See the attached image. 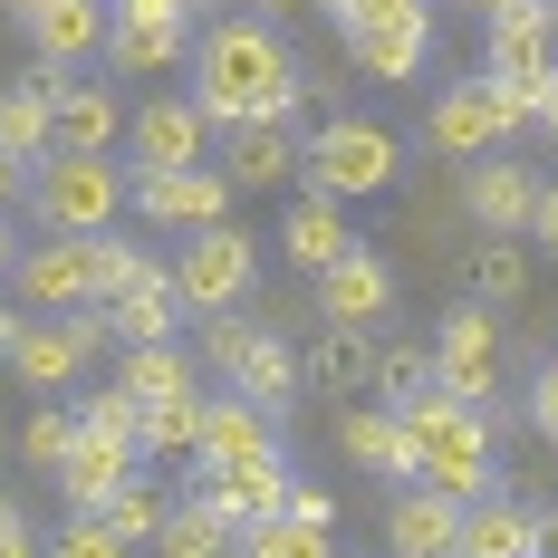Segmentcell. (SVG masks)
Wrapping results in <instances>:
<instances>
[{
	"label": "cell",
	"mask_w": 558,
	"mask_h": 558,
	"mask_svg": "<svg viewBox=\"0 0 558 558\" xmlns=\"http://www.w3.org/2000/svg\"><path fill=\"white\" fill-rule=\"evenodd\" d=\"M424 58H434V10H414V20H376V29H347V68L376 77V87L424 77Z\"/></svg>",
	"instance_id": "cell-16"
},
{
	"label": "cell",
	"mask_w": 558,
	"mask_h": 558,
	"mask_svg": "<svg viewBox=\"0 0 558 558\" xmlns=\"http://www.w3.org/2000/svg\"><path fill=\"white\" fill-rule=\"evenodd\" d=\"M462 558H539V510L492 492V501L462 510Z\"/></svg>",
	"instance_id": "cell-25"
},
{
	"label": "cell",
	"mask_w": 558,
	"mask_h": 558,
	"mask_svg": "<svg viewBox=\"0 0 558 558\" xmlns=\"http://www.w3.org/2000/svg\"><path fill=\"white\" fill-rule=\"evenodd\" d=\"M231 558H337V549H328V530H318V520L270 510V520H251V530L231 539Z\"/></svg>",
	"instance_id": "cell-33"
},
{
	"label": "cell",
	"mask_w": 558,
	"mask_h": 558,
	"mask_svg": "<svg viewBox=\"0 0 558 558\" xmlns=\"http://www.w3.org/2000/svg\"><path fill=\"white\" fill-rule=\"evenodd\" d=\"M386 308H395V270L366 251V241H356L337 270H318V318H328V328H376Z\"/></svg>",
	"instance_id": "cell-17"
},
{
	"label": "cell",
	"mask_w": 558,
	"mask_h": 558,
	"mask_svg": "<svg viewBox=\"0 0 558 558\" xmlns=\"http://www.w3.org/2000/svg\"><path fill=\"white\" fill-rule=\"evenodd\" d=\"M510 135H530V116L510 107L492 77H452L444 97H434V145L462 155V165H472V155H492V145H510Z\"/></svg>",
	"instance_id": "cell-8"
},
{
	"label": "cell",
	"mask_w": 558,
	"mask_h": 558,
	"mask_svg": "<svg viewBox=\"0 0 558 558\" xmlns=\"http://www.w3.org/2000/svg\"><path fill=\"white\" fill-rule=\"evenodd\" d=\"M231 395H251L260 414H289V404H299V356H289V337H279V328L251 337V356L231 366Z\"/></svg>",
	"instance_id": "cell-29"
},
{
	"label": "cell",
	"mask_w": 558,
	"mask_h": 558,
	"mask_svg": "<svg viewBox=\"0 0 558 558\" xmlns=\"http://www.w3.org/2000/svg\"><path fill=\"white\" fill-rule=\"evenodd\" d=\"M165 510H173V501L145 482V472H135V482H116V492H107V510H97V520H107L116 539L135 549V539H155V530H165Z\"/></svg>",
	"instance_id": "cell-35"
},
{
	"label": "cell",
	"mask_w": 558,
	"mask_h": 558,
	"mask_svg": "<svg viewBox=\"0 0 558 558\" xmlns=\"http://www.w3.org/2000/svg\"><path fill=\"white\" fill-rule=\"evenodd\" d=\"M173 289H183L193 318H213V308H251V289H260V251H251V231L203 222L183 251H173Z\"/></svg>",
	"instance_id": "cell-5"
},
{
	"label": "cell",
	"mask_w": 558,
	"mask_h": 558,
	"mask_svg": "<svg viewBox=\"0 0 558 558\" xmlns=\"http://www.w3.org/2000/svg\"><path fill=\"white\" fill-rule=\"evenodd\" d=\"M10 520H20V510H10V501H0V530H10Z\"/></svg>",
	"instance_id": "cell-54"
},
{
	"label": "cell",
	"mask_w": 558,
	"mask_h": 558,
	"mask_svg": "<svg viewBox=\"0 0 558 558\" xmlns=\"http://www.w3.org/2000/svg\"><path fill=\"white\" fill-rule=\"evenodd\" d=\"M299 386H318V395L376 386V328H328L308 356H299Z\"/></svg>",
	"instance_id": "cell-27"
},
{
	"label": "cell",
	"mask_w": 558,
	"mask_h": 558,
	"mask_svg": "<svg viewBox=\"0 0 558 558\" xmlns=\"http://www.w3.org/2000/svg\"><path fill=\"white\" fill-rule=\"evenodd\" d=\"M193 107L213 125H289L308 107V87L289 68V39L270 20H213L193 39Z\"/></svg>",
	"instance_id": "cell-1"
},
{
	"label": "cell",
	"mask_w": 558,
	"mask_h": 558,
	"mask_svg": "<svg viewBox=\"0 0 558 558\" xmlns=\"http://www.w3.org/2000/svg\"><path fill=\"white\" fill-rule=\"evenodd\" d=\"M125 145V107L107 77H58V155H116Z\"/></svg>",
	"instance_id": "cell-18"
},
{
	"label": "cell",
	"mask_w": 558,
	"mask_h": 558,
	"mask_svg": "<svg viewBox=\"0 0 558 558\" xmlns=\"http://www.w3.org/2000/svg\"><path fill=\"white\" fill-rule=\"evenodd\" d=\"M193 501H213L231 520V530H251V520H270V510H289V462H241V472H193Z\"/></svg>",
	"instance_id": "cell-19"
},
{
	"label": "cell",
	"mask_w": 558,
	"mask_h": 558,
	"mask_svg": "<svg viewBox=\"0 0 558 558\" xmlns=\"http://www.w3.org/2000/svg\"><path fill=\"white\" fill-rule=\"evenodd\" d=\"M20 337H29V308H0V366L20 356Z\"/></svg>",
	"instance_id": "cell-46"
},
{
	"label": "cell",
	"mask_w": 558,
	"mask_h": 558,
	"mask_svg": "<svg viewBox=\"0 0 558 558\" xmlns=\"http://www.w3.org/2000/svg\"><path fill=\"white\" fill-rule=\"evenodd\" d=\"M395 173H404V145L386 125H366V116H328L299 145V183L328 193V203H376V193H395Z\"/></svg>",
	"instance_id": "cell-3"
},
{
	"label": "cell",
	"mask_w": 558,
	"mask_h": 558,
	"mask_svg": "<svg viewBox=\"0 0 558 558\" xmlns=\"http://www.w3.org/2000/svg\"><path fill=\"white\" fill-rule=\"evenodd\" d=\"M203 404L213 395H165V404H145V434H135V452L145 462H193V444H203Z\"/></svg>",
	"instance_id": "cell-31"
},
{
	"label": "cell",
	"mask_w": 558,
	"mask_h": 558,
	"mask_svg": "<svg viewBox=\"0 0 558 558\" xmlns=\"http://www.w3.org/2000/svg\"><path fill=\"white\" fill-rule=\"evenodd\" d=\"M97 299V270H87V231H49L29 260H20V308H39V318H68V308H87Z\"/></svg>",
	"instance_id": "cell-11"
},
{
	"label": "cell",
	"mask_w": 558,
	"mask_h": 558,
	"mask_svg": "<svg viewBox=\"0 0 558 558\" xmlns=\"http://www.w3.org/2000/svg\"><path fill=\"white\" fill-rule=\"evenodd\" d=\"M116 386L135 395V404H165V395H193V356L183 347H125V366H116Z\"/></svg>",
	"instance_id": "cell-32"
},
{
	"label": "cell",
	"mask_w": 558,
	"mask_h": 558,
	"mask_svg": "<svg viewBox=\"0 0 558 558\" xmlns=\"http://www.w3.org/2000/svg\"><path fill=\"white\" fill-rule=\"evenodd\" d=\"M530 241L558 251V183H539V203H530Z\"/></svg>",
	"instance_id": "cell-45"
},
{
	"label": "cell",
	"mask_w": 558,
	"mask_h": 558,
	"mask_svg": "<svg viewBox=\"0 0 558 558\" xmlns=\"http://www.w3.org/2000/svg\"><path fill=\"white\" fill-rule=\"evenodd\" d=\"M404 444H414V482H434L452 501H492V472H501V452H492V404L434 386L424 404H404Z\"/></svg>",
	"instance_id": "cell-2"
},
{
	"label": "cell",
	"mask_w": 558,
	"mask_h": 558,
	"mask_svg": "<svg viewBox=\"0 0 558 558\" xmlns=\"http://www.w3.org/2000/svg\"><path fill=\"white\" fill-rule=\"evenodd\" d=\"M462 510L472 501H452L434 482H404L395 510H386V549L395 558H462Z\"/></svg>",
	"instance_id": "cell-13"
},
{
	"label": "cell",
	"mask_w": 558,
	"mask_h": 558,
	"mask_svg": "<svg viewBox=\"0 0 558 558\" xmlns=\"http://www.w3.org/2000/svg\"><path fill=\"white\" fill-rule=\"evenodd\" d=\"M462 289L492 299V308H520V299H530V241H520V231H482V241L462 251Z\"/></svg>",
	"instance_id": "cell-26"
},
{
	"label": "cell",
	"mask_w": 558,
	"mask_h": 558,
	"mask_svg": "<svg viewBox=\"0 0 558 558\" xmlns=\"http://www.w3.org/2000/svg\"><path fill=\"white\" fill-rule=\"evenodd\" d=\"M530 203H539V173L520 165V155H472L462 165V213L482 231H520L530 241Z\"/></svg>",
	"instance_id": "cell-14"
},
{
	"label": "cell",
	"mask_w": 558,
	"mask_h": 558,
	"mask_svg": "<svg viewBox=\"0 0 558 558\" xmlns=\"http://www.w3.org/2000/svg\"><path fill=\"white\" fill-rule=\"evenodd\" d=\"M29 203H39L49 231H107L125 213V165L116 155H39Z\"/></svg>",
	"instance_id": "cell-4"
},
{
	"label": "cell",
	"mask_w": 558,
	"mask_h": 558,
	"mask_svg": "<svg viewBox=\"0 0 558 558\" xmlns=\"http://www.w3.org/2000/svg\"><path fill=\"white\" fill-rule=\"evenodd\" d=\"M231 539H241V530H231L222 510L183 492V501L165 510V530H155V558H231Z\"/></svg>",
	"instance_id": "cell-30"
},
{
	"label": "cell",
	"mask_w": 558,
	"mask_h": 558,
	"mask_svg": "<svg viewBox=\"0 0 558 558\" xmlns=\"http://www.w3.org/2000/svg\"><path fill=\"white\" fill-rule=\"evenodd\" d=\"M183 318H193V308H183V289H173V260L107 299V328L125 337V347H173V328H183Z\"/></svg>",
	"instance_id": "cell-20"
},
{
	"label": "cell",
	"mask_w": 558,
	"mask_h": 558,
	"mask_svg": "<svg viewBox=\"0 0 558 558\" xmlns=\"http://www.w3.org/2000/svg\"><path fill=\"white\" fill-rule=\"evenodd\" d=\"M49 558H125V539H116L97 510H68V530L49 539Z\"/></svg>",
	"instance_id": "cell-40"
},
{
	"label": "cell",
	"mask_w": 558,
	"mask_h": 558,
	"mask_svg": "<svg viewBox=\"0 0 558 558\" xmlns=\"http://www.w3.org/2000/svg\"><path fill=\"white\" fill-rule=\"evenodd\" d=\"M145 472V452L116 444V434H77V452L58 462V492H68V510H107L116 482H135Z\"/></svg>",
	"instance_id": "cell-24"
},
{
	"label": "cell",
	"mask_w": 558,
	"mask_h": 558,
	"mask_svg": "<svg viewBox=\"0 0 558 558\" xmlns=\"http://www.w3.org/2000/svg\"><path fill=\"white\" fill-rule=\"evenodd\" d=\"M231 183L222 165H183V173H125V203L145 213V222H183V231H203V222H231Z\"/></svg>",
	"instance_id": "cell-9"
},
{
	"label": "cell",
	"mask_w": 558,
	"mask_h": 558,
	"mask_svg": "<svg viewBox=\"0 0 558 558\" xmlns=\"http://www.w3.org/2000/svg\"><path fill=\"white\" fill-rule=\"evenodd\" d=\"M270 452H279V414H260L251 395H213V404H203L193 472H241V462H270Z\"/></svg>",
	"instance_id": "cell-12"
},
{
	"label": "cell",
	"mask_w": 558,
	"mask_h": 558,
	"mask_svg": "<svg viewBox=\"0 0 558 558\" xmlns=\"http://www.w3.org/2000/svg\"><path fill=\"white\" fill-rule=\"evenodd\" d=\"M289 510H299V520H318V530H337V501L318 492V482H289Z\"/></svg>",
	"instance_id": "cell-44"
},
{
	"label": "cell",
	"mask_w": 558,
	"mask_h": 558,
	"mask_svg": "<svg viewBox=\"0 0 558 558\" xmlns=\"http://www.w3.org/2000/svg\"><path fill=\"white\" fill-rule=\"evenodd\" d=\"M125 145H135V173H183V165H213V116L193 97H155V107L125 116Z\"/></svg>",
	"instance_id": "cell-10"
},
{
	"label": "cell",
	"mask_w": 558,
	"mask_h": 558,
	"mask_svg": "<svg viewBox=\"0 0 558 558\" xmlns=\"http://www.w3.org/2000/svg\"><path fill=\"white\" fill-rule=\"evenodd\" d=\"M337 452H347L356 472H376V482H414V444H404V414H395V404H356V414L337 424Z\"/></svg>",
	"instance_id": "cell-23"
},
{
	"label": "cell",
	"mask_w": 558,
	"mask_h": 558,
	"mask_svg": "<svg viewBox=\"0 0 558 558\" xmlns=\"http://www.w3.org/2000/svg\"><path fill=\"white\" fill-rule=\"evenodd\" d=\"M29 29V49H39V68H97L116 39V0H58V10H39V20H20Z\"/></svg>",
	"instance_id": "cell-15"
},
{
	"label": "cell",
	"mask_w": 558,
	"mask_h": 558,
	"mask_svg": "<svg viewBox=\"0 0 558 558\" xmlns=\"http://www.w3.org/2000/svg\"><path fill=\"white\" fill-rule=\"evenodd\" d=\"M289 10H308V0H251V20H270V29L289 20Z\"/></svg>",
	"instance_id": "cell-49"
},
{
	"label": "cell",
	"mask_w": 558,
	"mask_h": 558,
	"mask_svg": "<svg viewBox=\"0 0 558 558\" xmlns=\"http://www.w3.org/2000/svg\"><path fill=\"white\" fill-rule=\"evenodd\" d=\"M183 49H193L183 29H116V39H107V68H125V77H155V68H173Z\"/></svg>",
	"instance_id": "cell-36"
},
{
	"label": "cell",
	"mask_w": 558,
	"mask_h": 558,
	"mask_svg": "<svg viewBox=\"0 0 558 558\" xmlns=\"http://www.w3.org/2000/svg\"><path fill=\"white\" fill-rule=\"evenodd\" d=\"M434 386L492 404V386H501V318H492L482 299L444 308V328H434Z\"/></svg>",
	"instance_id": "cell-7"
},
{
	"label": "cell",
	"mask_w": 558,
	"mask_h": 558,
	"mask_svg": "<svg viewBox=\"0 0 558 558\" xmlns=\"http://www.w3.org/2000/svg\"><path fill=\"white\" fill-rule=\"evenodd\" d=\"M434 0H337V29H376V20H414Z\"/></svg>",
	"instance_id": "cell-42"
},
{
	"label": "cell",
	"mask_w": 558,
	"mask_h": 558,
	"mask_svg": "<svg viewBox=\"0 0 558 558\" xmlns=\"http://www.w3.org/2000/svg\"><path fill=\"white\" fill-rule=\"evenodd\" d=\"M107 337H116V328H107V308H97V299H87V308H68V318H29L20 356H10V376H20L29 395H68V386H77V366H87Z\"/></svg>",
	"instance_id": "cell-6"
},
{
	"label": "cell",
	"mask_w": 558,
	"mask_h": 558,
	"mask_svg": "<svg viewBox=\"0 0 558 558\" xmlns=\"http://www.w3.org/2000/svg\"><path fill=\"white\" fill-rule=\"evenodd\" d=\"M472 10H482V20H492V10H510V0H472Z\"/></svg>",
	"instance_id": "cell-53"
},
{
	"label": "cell",
	"mask_w": 558,
	"mask_h": 558,
	"mask_svg": "<svg viewBox=\"0 0 558 558\" xmlns=\"http://www.w3.org/2000/svg\"><path fill=\"white\" fill-rule=\"evenodd\" d=\"M58 77L68 68H39V77H20V87H0V155H58Z\"/></svg>",
	"instance_id": "cell-21"
},
{
	"label": "cell",
	"mask_w": 558,
	"mask_h": 558,
	"mask_svg": "<svg viewBox=\"0 0 558 558\" xmlns=\"http://www.w3.org/2000/svg\"><path fill=\"white\" fill-rule=\"evenodd\" d=\"M39 10H58V0H10V20H39Z\"/></svg>",
	"instance_id": "cell-51"
},
{
	"label": "cell",
	"mask_w": 558,
	"mask_h": 558,
	"mask_svg": "<svg viewBox=\"0 0 558 558\" xmlns=\"http://www.w3.org/2000/svg\"><path fill=\"white\" fill-rule=\"evenodd\" d=\"M539 135H558V77L539 87Z\"/></svg>",
	"instance_id": "cell-50"
},
{
	"label": "cell",
	"mask_w": 558,
	"mask_h": 558,
	"mask_svg": "<svg viewBox=\"0 0 558 558\" xmlns=\"http://www.w3.org/2000/svg\"><path fill=\"white\" fill-rule=\"evenodd\" d=\"M251 337H260V318H241V308H213V318H203V366H241V356H251Z\"/></svg>",
	"instance_id": "cell-39"
},
{
	"label": "cell",
	"mask_w": 558,
	"mask_h": 558,
	"mask_svg": "<svg viewBox=\"0 0 558 558\" xmlns=\"http://www.w3.org/2000/svg\"><path fill=\"white\" fill-rule=\"evenodd\" d=\"M0 279H10V222H0Z\"/></svg>",
	"instance_id": "cell-52"
},
{
	"label": "cell",
	"mask_w": 558,
	"mask_h": 558,
	"mask_svg": "<svg viewBox=\"0 0 558 558\" xmlns=\"http://www.w3.org/2000/svg\"><path fill=\"white\" fill-rule=\"evenodd\" d=\"M279 251H289V270H337L347 251H356V231H347V203L328 193H308V203H289V222H279Z\"/></svg>",
	"instance_id": "cell-22"
},
{
	"label": "cell",
	"mask_w": 558,
	"mask_h": 558,
	"mask_svg": "<svg viewBox=\"0 0 558 558\" xmlns=\"http://www.w3.org/2000/svg\"><path fill=\"white\" fill-rule=\"evenodd\" d=\"M77 434H116V444H135V434H145V404H135L125 386H97L87 404H77Z\"/></svg>",
	"instance_id": "cell-38"
},
{
	"label": "cell",
	"mask_w": 558,
	"mask_h": 558,
	"mask_svg": "<svg viewBox=\"0 0 558 558\" xmlns=\"http://www.w3.org/2000/svg\"><path fill=\"white\" fill-rule=\"evenodd\" d=\"M222 173L241 183V193H270V183H289V173H299V145H289V125H231Z\"/></svg>",
	"instance_id": "cell-28"
},
{
	"label": "cell",
	"mask_w": 558,
	"mask_h": 558,
	"mask_svg": "<svg viewBox=\"0 0 558 558\" xmlns=\"http://www.w3.org/2000/svg\"><path fill=\"white\" fill-rule=\"evenodd\" d=\"M549 29H558V20H549Z\"/></svg>",
	"instance_id": "cell-57"
},
{
	"label": "cell",
	"mask_w": 558,
	"mask_h": 558,
	"mask_svg": "<svg viewBox=\"0 0 558 558\" xmlns=\"http://www.w3.org/2000/svg\"><path fill=\"white\" fill-rule=\"evenodd\" d=\"M68 452H77V414H68V404H39V414L20 424V462H39V472H58Z\"/></svg>",
	"instance_id": "cell-37"
},
{
	"label": "cell",
	"mask_w": 558,
	"mask_h": 558,
	"mask_svg": "<svg viewBox=\"0 0 558 558\" xmlns=\"http://www.w3.org/2000/svg\"><path fill=\"white\" fill-rule=\"evenodd\" d=\"M308 10H328V20H337V0H308Z\"/></svg>",
	"instance_id": "cell-55"
},
{
	"label": "cell",
	"mask_w": 558,
	"mask_h": 558,
	"mask_svg": "<svg viewBox=\"0 0 558 558\" xmlns=\"http://www.w3.org/2000/svg\"><path fill=\"white\" fill-rule=\"evenodd\" d=\"M0 558H39V549H29V520H10V530H0Z\"/></svg>",
	"instance_id": "cell-47"
},
{
	"label": "cell",
	"mask_w": 558,
	"mask_h": 558,
	"mask_svg": "<svg viewBox=\"0 0 558 558\" xmlns=\"http://www.w3.org/2000/svg\"><path fill=\"white\" fill-rule=\"evenodd\" d=\"M376 395H386L395 414H404V404H424V395H434V347L386 337V347H376Z\"/></svg>",
	"instance_id": "cell-34"
},
{
	"label": "cell",
	"mask_w": 558,
	"mask_h": 558,
	"mask_svg": "<svg viewBox=\"0 0 558 558\" xmlns=\"http://www.w3.org/2000/svg\"><path fill=\"white\" fill-rule=\"evenodd\" d=\"M116 29H183L193 39V0H116Z\"/></svg>",
	"instance_id": "cell-41"
},
{
	"label": "cell",
	"mask_w": 558,
	"mask_h": 558,
	"mask_svg": "<svg viewBox=\"0 0 558 558\" xmlns=\"http://www.w3.org/2000/svg\"><path fill=\"white\" fill-rule=\"evenodd\" d=\"M20 203V155H0V213Z\"/></svg>",
	"instance_id": "cell-48"
},
{
	"label": "cell",
	"mask_w": 558,
	"mask_h": 558,
	"mask_svg": "<svg viewBox=\"0 0 558 558\" xmlns=\"http://www.w3.org/2000/svg\"><path fill=\"white\" fill-rule=\"evenodd\" d=\"M193 10H203V0H193Z\"/></svg>",
	"instance_id": "cell-56"
},
{
	"label": "cell",
	"mask_w": 558,
	"mask_h": 558,
	"mask_svg": "<svg viewBox=\"0 0 558 558\" xmlns=\"http://www.w3.org/2000/svg\"><path fill=\"white\" fill-rule=\"evenodd\" d=\"M530 424H539V434L558 444V356L539 366V386H530Z\"/></svg>",
	"instance_id": "cell-43"
}]
</instances>
